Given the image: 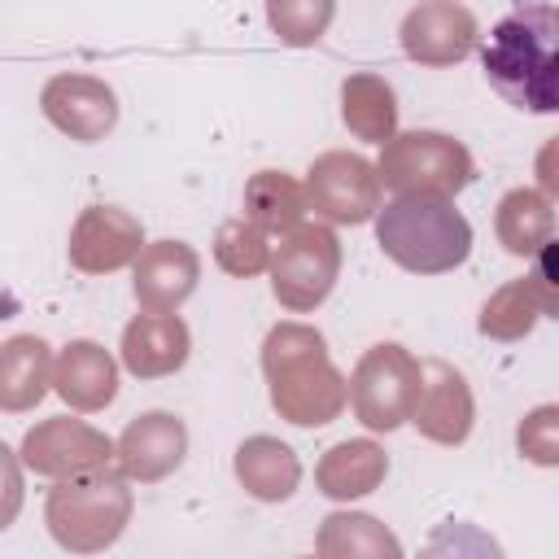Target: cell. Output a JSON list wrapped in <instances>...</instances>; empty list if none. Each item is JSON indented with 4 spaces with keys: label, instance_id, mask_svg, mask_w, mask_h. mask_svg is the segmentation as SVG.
Wrapping results in <instances>:
<instances>
[{
    "label": "cell",
    "instance_id": "cell-1",
    "mask_svg": "<svg viewBox=\"0 0 559 559\" xmlns=\"http://www.w3.org/2000/svg\"><path fill=\"white\" fill-rule=\"evenodd\" d=\"M555 35H559L555 4H524L489 31V39L480 48V66H485L489 87L498 96H507L515 109L555 114V105H559Z\"/></svg>",
    "mask_w": 559,
    "mask_h": 559
},
{
    "label": "cell",
    "instance_id": "cell-2",
    "mask_svg": "<svg viewBox=\"0 0 559 559\" xmlns=\"http://www.w3.org/2000/svg\"><path fill=\"white\" fill-rule=\"evenodd\" d=\"M419 236L432 240L441 266H454V262L467 258V240H472L467 223L450 210V201H441V197H432V192L397 197V201L380 214V245H384L393 258H402Z\"/></svg>",
    "mask_w": 559,
    "mask_h": 559
}]
</instances>
